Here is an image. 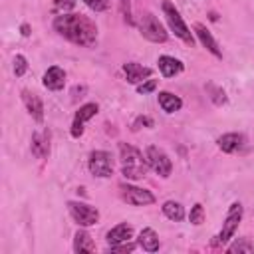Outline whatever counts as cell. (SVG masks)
Returning a JSON list of instances; mask_svg holds the SVG:
<instances>
[{
	"label": "cell",
	"mask_w": 254,
	"mask_h": 254,
	"mask_svg": "<svg viewBox=\"0 0 254 254\" xmlns=\"http://www.w3.org/2000/svg\"><path fill=\"white\" fill-rule=\"evenodd\" d=\"M206 91L210 93V99H212L216 105L226 103V93H224L222 87H218V85H214V83H208V85H206Z\"/></svg>",
	"instance_id": "obj_24"
},
{
	"label": "cell",
	"mask_w": 254,
	"mask_h": 254,
	"mask_svg": "<svg viewBox=\"0 0 254 254\" xmlns=\"http://www.w3.org/2000/svg\"><path fill=\"white\" fill-rule=\"evenodd\" d=\"M67 210L71 214V218L79 224V226H91L99 220V210L91 204L79 202V200H69L67 202Z\"/></svg>",
	"instance_id": "obj_7"
},
{
	"label": "cell",
	"mask_w": 254,
	"mask_h": 254,
	"mask_svg": "<svg viewBox=\"0 0 254 254\" xmlns=\"http://www.w3.org/2000/svg\"><path fill=\"white\" fill-rule=\"evenodd\" d=\"M139 32H141L143 38H147L149 42H155V44H163L169 38L165 28H163V24L159 22V18L155 14H151V12L141 14V18H139Z\"/></svg>",
	"instance_id": "obj_5"
},
{
	"label": "cell",
	"mask_w": 254,
	"mask_h": 254,
	"mask_svg": "<svg viewBox=\"0 0 254 254\" xmlns=\"http://www.w3.org/2000/svg\"><path fill=\"white\" fill-rule=\"evenodd\" d=\"M131 236H133V226L123 222V224L113 226V228L107 232V244L113 246V244H119V242H127Z\"/></svg>",
	"instance_id": "obj_16"
},
{
	"label": "cell",
	"mask_w": 254,
	"mask_h": 254,
	"mask_svg": "<svg viewBox=\"0 0 254 254\" xmlns=\"http://www.w3.org/2000/svg\"><path fill=\"white\" fill-rule=\"evenodd\" d=\"M75 6V0H54V12L58 14H67Z\"/></svg>",
	"instance_id": "obj_26"
},
{
	"label": "cell",
	"mask_w": 254,
	"mask_h": 254,
	"mask_svg": "<svg viewBox=\"0 0 254 254\" xmlns=\"http://www.w3.org/2000/svg\"><path fill=\"white\" fill-rule=\"evenodd\" d=\"M42 81H44V85H46L48 89L60 91V89H64V85H65V71H64L60 65H52V67L46 69Z\"/></svg>",
	"instance_id": "obj_11"
},
{
	"label": "cell",
	"mask_w": 254,
	"mask_h": 254,
	"mask_svg": "<svg viewBox=\"0 0 254 254\" xmlns=\"http://www.w3.org/2000/svg\"><path fill=\"white\" fill-rule=\"evenodd\" d=\"M119 192L123 196V200H127L129 204H135V206H145V204H153L155 202V196L151 190L147 189H141V187H135V185H119Z\"/></svg>",
	"instance_id": "obj_9"
},
{
	"label": "cell",
	"mask_w": 254,
	"mask_h": 254,
	"mask_svg": "<svg viewBox=\"0 0 254 254\" xmlns=\"http://www.w3.org/2000/svg\"><path fill=\"white\" fill-rule=\"evenodd\" d=\"M157 64H159V71H161L165 77H173V75H177V73L183 71V64H181L179 60L171 58V56H161Z\"/></svg>",
	"instance_id": "obj_18"
},
{
	"label": "cell",
	"mask_w": 254,
	"mask_h": 254,
	"mask_svg": "<svg viewBox=\"0 0 254 254\" xmlns=\"http://www.w3.org/2000/svg\"><path fill=\"white\" fill-rule=\"evenodd\" d=\"M242 212H244V208H242L240 202H232V204H230V208H228V212H226V218H224V222H222V228H220V232H218V234L214 236V240H212L214 246L224 244V242H228V240L234 236V232H236V228H238V224H240V220H242Z\"/></svg>",
	"instance_id": "obj_3"
},
{
	"label": "cell",
	"mask_w": 254,
	"mask_h": 254,
	"mask_svg": "<svg viewBox=\"0 0 254 254\" xmlns=\"http://www.w3.org/2000/svg\"><path fill=\"white\" fill-rule=\"evenodd\" d=\"M163 14H165V18H167V24H169V28H171V32L177 36V38H181L183 42H187V44H194V38H192V34H190V30L187 28V24L183 22V18H181V14H179V10L169 2V0H165L163 2Z\"/></svg>",
	"instance_id": "obj_4"
},
{
	"label": "cell",
	"mask_w": 254,
	"mask_h": 254,
	"mask_svg": "<svg viewBox=\"0 0 254 254\" xmlns=\"http://www.w3.org/2000/svg\"><path fill=\"white\" fill-rule=\"evenodd\" d=\"M119 155H121V173L129 181H139L147 173V159H143L141 151L133 145L119 143Z\"/></svg>",
	"instance_id": "obj_2"
},
{
	"label": "cell",
	"mask_w": 254,
	"mask_h": 254,
	"mask_svg": "<svg viewBox=\"0 0 254 254\" xmlns=\"http://www.w3.org/2000/svg\"><path fill=\"white\" fill-rule=\"evenodd\" d=\"M139 246L145 250V252H157L159 250V246H161V242H159V234L153 230V228H143L141 232H139Z\"/></svg>",
	"instance_id": "obj_17"
},
{
	"label": "cell",
	"mask_w": 254,
	"mask_h": 254,
	"mask_svg": "<svg viewBox=\"0 0 254 254\" xmlns=\"http://www.w3.org/2000/svg\"><path fill=\"white\" fill-rule=\"evenodd\" d=\"M139 125H153V119H149V117H139L135 123H133V129H139Z\"/></svg>",
	"instance_id": "obj_32"
},
{
	"label": "cell",
	"mask_w": 254,
	"mask_h": 254,
	"mask_svg": "<svg viewBox=\"0 0 254 254\" xmlns=\"http://www.w3.org/2000/svg\"><path fill=\"white\" fill-rule=\"evenodd\" d=\"M163 212H165L167 218H171V220H175V222H179V220L185 218V208H183V204H181V202H175V200H167V202L163 204Z\"/></svg>",
	"instance_id": "obj_22"
},
{
	"label": "cell",
	"mask_w": 254,
	"mask_h": 254,
	"mask_svg": "<svg viewBox=\"0 0 254 254\" xmlns=\"http://www.w3.org/2000/svg\"><path fill=\"white\" fill-rule=\"evenodd\" d=\"M89 171L91 175L99 177V179H107L113 175V157L107 151H93L89 155Z\"/></svg>",
	"instance_id": "obj_8"
},
{
	"label": "cell",
	"mask_w": 254,
	"mask_h": 254,
	"mask_svg": "<svg viewBox=\"0 0 254 254\" xmlns=\"http://www.w3.org/2000/svg\"><path fill=\"white\" fill-rule=\"evenodd\" d=\"M123 71H125V77L129 83H139V81H145V77L151 75V69L137 64V62H127L123 65Z\"/></svg>",
	"instance_id": "obj_13"
},
{
	"label": "cell",
	"mask_w": 254,
	"mask_h": 254,
	"mask_svg": "<svg viewBox=\"0 0 254 254\" xmlns=\"http://www.w3.org/2000/svg\"><path fill=\"white\" fill-rule=\"evenodd\" d=\"M32 153L38 159L48 157V153H50V133L48 131H38L32 135Z\"/></svg>",
	"instance_id": "obj_14"
},
{
	"label": "cell",
	"mask_w": 254,
	"mask_h": 254,
	"mask_svg": "<svg viewBox=\"0 0 254 254\" xmlns=\"http://www.w3.org/2000/svg\"><path fill=\"white\" fill-rule=\"evenodd\" d=\"M97 103H85L81 105L77 111H75V117H73V123H71V137H81L83 135V125L85 121H89L95 113H97Z\"/></svg>",
	"instance_id": "obj_10"
},
{
	"label": "cell",
	"mask_w": 254,
	"mask_h": 254,
	"mask_svg": "<svg viewBox=\"0 0 254 254\" xmlns=\"http://www.w3.org/2000/svg\"><path fill=\"white\" fill-rule=\"evenodd\" d=\"M54 30L79 46H93L97 40V26L83 14H60L54 20Z\"/></svg>",
	"instance_id": "obj_1"
},
{
	"label": "cell",
	"mask_w": 254,
	"mask_h": 254,
	"mask_svg": "<svg viewBox=\"0 0 254 254\" xmlns=\"http://www.w3.org/2000/svg\"><path fill=\"white\" fill-rule=\"evenodd\" d=\"M242 135L240 133H226V135H222V137H218V147L224 151V153H234L240 145H242Z\"/></svg>",
	"instance_id": "obj_20"
},
{
	"label": "cell",
	"mask_w": 254,
	"mask_h": 254,
	"mask_svg": "<svg viewBox=\"0 0 254 254\" xmlns=\"http://www.w3.org/2000/svg\"><path fill=\"white\" fill-rule=\"evenodd\" d=\"M83 2H85V6H89V8L95 10V12H103V10H107L109 4H111V0H83Z\"/></svg>",
	"instance_id": "obj_29"
},
{
	"label": "cell",
	"mask_w": 254,
	"mask_h": 254,
	"mask_svg": "<svg viewBox=\"0 0 254 254\" xmlns=\"http://www.w3.org/2000/svg\"><path fill=\"white\" fill-rule=\"evenodd\" d=\"M133 248H135V244H131L129 240H127V242H119V244L109 246V250H111V252H131Z\"/></svg>",
	"instance_id": "obj_31"
},
{
	"label": "cell",
	"mask_w": 254,
	"mask_h": 254,
	"mask_svg": "<svg viewBox=\"0 0 254 254\" xmlns=\"http://www.w3.org/2000/svg\"><path fill=\"white\" fill-rule=\"evenodd\" d=\"M26 69H28V62H26V58L24 56H16L14 58V73L20 77V75H24L26 73Z\"/></svg>",
	"instance_id": "obj_27"
},
{
	"label": "cell",
	"mask_w": 254,
	"mask_h": 254,
	"mask_svg": "<svg viewBox=\"0 0 254 254\" xmlns=\"http://www.w3.org/2000/svg\"><path fill=\"white\" fill-rule=\"evenodd\" d=\"M22 36H30V26L28 24H22Z\"/></svg>",
	"instance_id": "obj_33"
},
{
	"label": "cell",
	"mask_w": 254,
	"mask_h": 254,
	"mask_svg": "<svg viewBox=\"0 0 254 254\" xmlns=\"http://www.w3.org/2000/svg\"><path fill=\"white\" fill-rule=\"evenodd\" d=\"M189 220H190V224H194V226H198V224H202V222H204V208H202V204H200V202H196V204L190 208Z\"/></svg>",
	"instance_id": "obj_25"
},
{
	"label": "cell",
	"mask_w": 254,
	"mask_h": 254,
	"mask_svg": "<svg viewBox=\"0 0 254 254\" xmlns=\"http://www.w3.org/2000/svg\"><path fill=\"white\" fill-rule=\"evenodd\" d=\"M155 87H157V79H147V81H143L141 85H137V93H151V91H155Z\"/></svg>",
	"instance_id": "obj_30"
},
{
	"label": "cell",
	"mask_w": 254,
	"mask_h": 254,
	"mask_svg": "<svg viewBox=\"0 0 254 254\" xmlns=\"http://www.w3.org/2000/svg\"><path fill=\"white\" fill-rule=\"evenodd\" d=\"M230 254H250V252H254V242H250L248 238H236L228 248H226Z\"/></svg>",
	"instance_id": "obj_23"
},
{
	"label": "cell",
	"mask_w": 254,
	"mask_h": 254,
	"mask_svg": "<svg viewBox=\"0 0 254 254\" xmlns=\"http://www.w3.org/2000/svg\"><path fill=\"white\" fill-rule=\"evenodd\" d=\"M119 8H121L123 22L125 24H133V18H131V2L129 0H119Z\"/></svg>",
	"instance_id": "obj_28"
},
{
	"label": "cell",
	"mask_w": 254,
	"mask_h": 254,
	"mask_svg": "<svg viewBox=\"0 0 254 254\" xmlns=\"http://www.w3.org/2000/svg\"><path fill=\"white\" fill-rule=\"evenodd\" d=\"M194 32H196V36H198L200 44H202L210 54H214L216 58H220V56H222V52H220V48H218L216 40H214V38H212V34L206 30V26H202V24H194Z\"/></svg>",
	"instance_id": "obj_15"
},
{
	"label": "cell",
	"mask_w": 254,
	"mask_h": 254,
	"mask_svg": "<svg viewBox=\"0 0 254 254\" xmlns=\"http://www.w3.org/2000/svg\"><path fill=\"white\" fill-rule=\"evenodd\" d=\"M22 99H24V103H26L28 113L34 117V121L42 123V121H44V103H42V99H40L36 93L28 91V89L22 91Z\"/></svg>",
	"instance_id": "obj_12"
},
{
	"label": "cell",
	"mask_w": 254,
	"mask_h": 254,
	"mask_svg": "<svg viewBox=\"0 0 254 254\" xmlns=\"http://www.w3.org/2000/svg\"><path fill=\"white\" fill-rule=\"evenodd\" d=\"M73 250H75V252H93V250H95V244H93L91 236H89L85 230H77V232H75Z\"/></svg>",
	"instance_id": "obj_21"
},
{
	"label": "cell",
	"mask_w": 254,
	"mask_h": 254,
	"mask_svg": "<svg viewBox=\"0 0 254 254\" xmlns=\"http://www.w3.org/2000/svg\"><path fill=\"white\" fill-rule=\"evenodd\" d=\"M159 105L165 113H175L183 107V101L179 95H173L171 91H161L159 93Z\"/></svg>",
	"instance_id": "obj_19"
},
{
	"label": "cell",
	"mask_w": 254,
	"mask_h": 254,
	"mask_svg": "<svg viewBox=\"0 0 254 254\" xmlns=\"http://www.w3.org/2000/svg\"><path fill=\"white\" fill-rule=\"evenodd\" d=\"M145 159H147V165H149L159 177L167 179V177L171 175V171H173V163H171L169 155H167L163 149H159L157 145L147 147V151H145Z\"/></svg>",
	"instance_id": "obj_6"
}]
</instances>
